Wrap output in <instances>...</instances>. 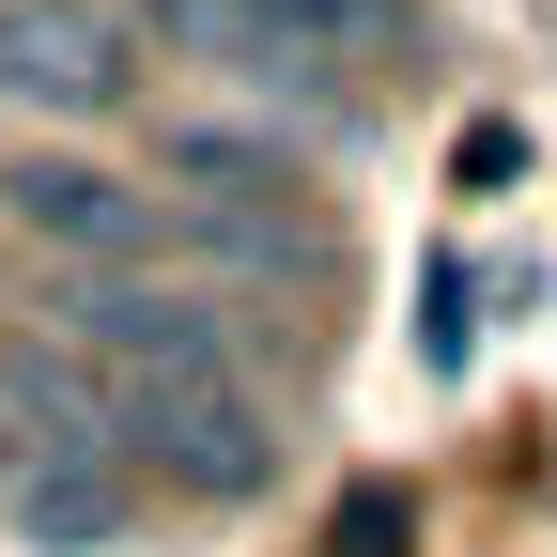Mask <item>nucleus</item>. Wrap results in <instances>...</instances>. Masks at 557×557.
Masks as SVG:
<instances>
[{"label": "nucleus", "instance_id": "f257e3e1", "mask_svg": "<svg viewBox=\"0 0 557 557\" xmlns=\"http://www.w3.org/2000/svg\"><path fill=\"white\" fill-rule=\"evenodd\" d=\"M47 341H62L78 372H109L124 403H139V387H201V372H233V310L186 295V278H78V295L47 310Z\"/></svg>", "mask_w": 557, "mask_h": 557}, {"label": "nucleus", "instance_id": "f03ea898", "mask_svg": "<svg viewBox=\"0 0 557 557\" xmlns=\"http://www.w3.org/2000/svg\"><path fill=\"white\" fill-rule=\"evenodd\" d=\"M124 465H156L171 496H263V480H278V418H263L233 372L139 387V403H124Z\"/></svg>", "mask_w": 557, "mask_h": 557}, {"label": "nucleus", "instance_id": "7ed1b4c3", "mask_svg": "<svg viewBox=\"0 0 557 557\" xmlns=\"http://www.w3.org/2000/svg\"><path fill=\"white\" fill-rule=\"evenodd\" d=\"M139 78V32L109 0H0V109H124Z\"/></svg>", "mask_w": 557, "mask_h": 557}, {"label": "nucleus", "instance_id": "20e7f679", "mask_svg": "<svg viewBox=\"0 0 557 557\" xmlns=\"http://www.w3.org/2000/svg\"><path fill=\"white\" fill-rule=\"evenodd\" d=\"M0 218L47 233V248H94V263L156 248V201H139L124 171H94V156H16V171H0Z\"/></svg>", "mask_w": 557, "mask_h": 557}, {"label": "nucleus", "instance_id": "39448f33", "mask_svg": "<svg viewBox=\"0 0 557 557\" xmlns=\"http://www.w3.org/2000/svg\"><path fill=\"white\" fill-rule=\"evenodd\" d=\"M0 511L32 542H109L124 527V465H62V449H16L0 465Z\"/></svg>", "mask_w": 557, "mask_h": 557}, {"label": "nucleus", "instance_id": "423d86ee", "mask_svg": "<svg viewBox=\"0 0 557 557\" xmlns=\"http://www.w3.org/2000/svg\"><path fill=\"white\" fill-rule=\"evenodd\" d=\"M0 465H16V449H0Z\"/></svg>", "mask_w": 557, "mask_h": 557}]
</instances>
